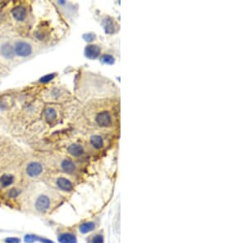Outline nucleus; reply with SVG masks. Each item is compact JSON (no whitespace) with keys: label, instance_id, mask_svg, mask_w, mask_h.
<instances>
[{"label":"nucleus","instance_id":"nucleus-1","mask_svg":"<svg viewBox=\"0 0 246 243\" xmlns=\"http://www.w3.org/2000/svg\"><path fill=\"white\" fill-rule=\"evenodd\" d=\"M95 121L100 127H110L113 124V117L110 112H99L95 117Z\"/></svg>","mask_w":246,"mask_h":243},{"label":"nucleus","instance_id":"nucleus-2","mask_svg":"<svg viewBox=\"0 0 246 243\" xmlns=\"http://www.w3.org/2000/svg\"><path fill=\"white\" fill-rule=\"evenodd\" d=\"M14 52L20 57H28L32 53V47L26 42L18 41L15 44Z\"/></svg>","mask_w":246,"mask_h":243},{"label":"nucleus","instance_id":"nucleus-3","mask_svg":"<svg viewBox=\"0 0 246 243\" xmlns=\"http://www.w3.org/2000/svg\"><path fill=\"white\" fill-rule=\"evenodd\" d=\"M100 53H101L100 48L98 45H95V44L88 45L85 49V57L90 59L97 58L99 56Z\"/></svg>","mask_w":246,"mask_h":243},{"label":"nucleus","instance_id":"nucleus-4","mask_svg":"<svg viewBox=\"0 0 246 243\" xmlns=\"http://www.w3.org/2000/svg\"><path fill=\"white\" fill-rule=\"evenodd\" d=\"M43 168L42 165L38 162H32L28 165L26 168L27 174L30 177H36L41 174Z\"/></svg>","mask_w":246,"mask_h":243},{"label":"nucleus","instance_id":"nucleus-5","mask_svg":"<svg viewBox=\"0 0 246 243\" xmlns=\"http://www.w3.org/2000/svg\"><path fill=\"white\" fill-rule=\"evenodd\" d=\"M49 206H50V201L49 197L44 195L39 197L35 202V208L39 211H45L49 209Z\"/></svg>","mask_w":246,"mask_h":243},{"label":"nucleus","instance_id":"nucleus-6","mask_svg":"<svg viewBox=\"0 0 246 243\" xmlns=\"http://www.w3.org/2000/svg\"><path fill=\"white\" fill-rule=\"evenodd\" d=\"M12 16L18 22H22L26 17V10L23 6H17L12 11Z\"/></svg>","mask_w":246,"mask_h":243},{"label":"nucleus","instance_id":"nucleus-7","mask_svg":"<svg viewBox=\"0 0 246 243\" xmlns=\"http://www.w3.org/2000/svg\"><path fill=\"white\" fill-rule=\"evenodd\" d=\"M57 185L58 186L59 188H61L63 191L69 192L72 189V183H71L68 179H67L65 178H59L57 180Z\"/></svg>","mask_w":246,"mask_h":243},{"label":"nucleus","instance_id":"nucleus-8","mask_svg":"<svg viewBox=\"0 0 246 243\" xmlns=\"http://www.w3.org/2000/svg\"><path fill=\"white\" fill-rule=\"evenodd\" d=\"M67 151H68V152L71 154V156H79L82 155L83 152H84V149H83V147L80 144L74 143L68 147Z\"/></svg>","mask_w":246,"mask_h":243},{"label":"nucleus","instance_id":"nucleus-9","mask_svg":"<svg viewBox=\"0 0 246 243\" xmlns=\"http://www.w3.org/2000/svg\"><path fill=\"white\" fill-rule=\"evenodd\" d=\"M62 168L65 172L71 174V173H73L76 170V165L72 162V161L69 160V159H66L62 162Z\"/></svg>","mask_w":246,"mask_h":243},{"label":"nucleus","instance_id":"nucleus-10","mask_svg":"<svg viewBox=\"0 0 246 243\" xmlns=\"http://www.w3.org/2000/svg\"><path fill=\"white\" fill-rule=\"evenodd\" d=\"M0 51H1L2 55L7 58H12L14 55V49L9 44H3Z\"/></svg>","mask_w":246,"mask_h":243},{"label":"nucleus","instance_id":"nucleus-11","mask_svg":"<svg viewBox=\"0 0 246 243\" xmlns=\"http://www.w3.org/2000/svg\"><path fill=\"white\" fill-rule=\"evenodd\" d=\"M90 143L94 147L99 149L103 146V140L99 135H93L90 137Z\"/></svg>","mask_w":246,"mask_h":243},{"label":"nucleus","instance_id":"nucleus-12","mask_svg":"<svg viewBox=\"0 0 246 243\" xmlns=\"http://www.w3.org/2000/svg\"><path fill=\"white\" fill-rule=\"evenodd\" d=\"M58 241L60 243H76V238L73 234L63 233L59 237Z\"/></svg>","mask_w":246,"mask_h":243},{"label":"nucleus","instance_id":"nucleus-13","mask_svg":"<svg viewBox=\"0 0 246 243\" xmlns=\"http://www.w3.org/2000/svg\"><path fill=\"white\" fill-rule=\"evenodd\" d=\"M103 25L106 33L111 34L112 32H114V23L112 22V19H111L109 17H107L106 19L103 20Z\"/></svg>","mask_w":246,"mask_h":243},{"label":"nucleus","instance_id":"nucleus-14","mask_svg":"<svg viewBox=\"0 0 246 243\" xmlns=\"http://www.w3.org/2000/svg\"><path fill=\"white\" fill-rule=\"evenodd\" d=\"M44 116H45V118L49 122H51L53 120L56 119L57 117V113L56 111L52 108V107H49L45 110V112H44Z\"/></svg>","mask_w":246,"mask_h":243},{"label":"nucleus","instance_id":"nucleus-15","mask_svg":"<svg viewBox=\"0 0 246 243\" xmlns=\"http://www.w3.org/2000/svg\"><path fill=\"white\" fill-rule=\"evenodd\" d=\"M0 182L3 187H7L13 182V177L10 174H4L0 178Z\"/></svg>","mask_w":246,"mask_h":243},{"label":"nucleus","instance_id":"nucleus-16","mask_svg":"<svg viewBox=\"0 0 246 243\" xmlns=\"http://www.w3.org/2000/svg\"><path fill=\"white\" fill-rule=\"evenodd\" d=\"M95 223H92V222H88V223H85L83 224L81 227H80V231L82 233H89V232L92 231L93 229H95Z\"/></svg>","mask_w":246,"mask_h":243},{"label":"nucleus","instance_id":"nucleus-17","mask_svg":"<svg viewBox=\"0 0 246 243\" xmlns=\"http://www.w3.org/2000/svg\"><path fill=\"white\" fill-rule=\"evenodd\" d=\"M101 61H102L103 63L112 64L114 62V58H113L111 55H107V54H105V55H103V56L101 57Z\"/></svg>","mask_w":246,"mask_h":243},{"label":"nucleus","instance_id":"nucleus-18","mask_svg":"<svg viewBox=\"0 0 246 243\" xmlns=\"http://www.w3.org/2000/svg\"><path fill=\"white\" fill-rule=\"evenodd\" d=\"M54 77H55V75H54V74H49V75L44 76V77L40 78V80H39V82L45 84V83H48V82H49V81H51L54 78Z\"/></svg>","mask_w":246,"mask_h":243},{"label":"nucleus","instance_id":"nucleus-19","mask_svg":"<svg viewBox=\"0 0 246 243\" xmlns=\"http://www.w3.org/2000/svg\"><path fill=\"white\" fill-rule=\"evenodd\" d=\"M36 241H39V237L34 235H26L25 237V241L26 243H33Z\"/></svg>","mask_w":246,"mask_h":243},{"label":"nucleus","instance_id":"nucleus-20","mask_svg":"<svg viewBox=\"0 0 246 243\" xmlns=\"http://www.w3.org/2000/svg\"><path fill=\"white\" fill-rule=\"evenodd\" d=\"M83 38L85 39V41L92 42L95 39V35L94 34H86L83 36Z\"/></svg>","mask_w":246,"mask_h":243},{"label":"nucleus","instance_id":"nucleus-21","mask_svg":"<svg viewBox=\"0 0 246 243\" xmlns=\"http://www.w3.org/2000/svg\"><path fill=\"white\" fill-rule=\"evenodd\" d=\"M92 243H103V237L101 235H96L93 238Z\"/></svg>","mask_w":246,"mask_h":243},{"label":"nucleus","instance_id":"nucleus-22","mask_svg":"<svg viewBox=\"0 0 246 243\" xmlns=\"http://www.w3.org/2000/svg\"><path fill=\"white\" fill-rule=\"evenodd\" d=\"M20 194V192L19 190L17 189H15V188H13V189L10 190L9 192V197H12V198H14V197H17L18 195Z\"/></svg>","mask_w":246,"mask_h":243},{"label":"nucleus","instance_id":"nucleus-23","mask_svg":"<svg viewBox=\"0 0 246 243\" xmlns=\"http://www.w3.org/2000/svg\"><path fill=\"white\" fill-rule=\"evenodd\" d=\"M6 243H19L20 240L18 238H15V237H9L5 240Z\"/></svg>","mask_w":246,"mask_h":243},{"label":"nucleus","instance_id":"nucleus-24","mask_svg":"<svg viewBox=\"0 0 246 243\" xmlns=\"http://www.w3.org/2000/svg\"><path fill=\"white\" fill-rule=\"evenodd\" d=\"M39 241H41L42 243H54L52 241H50V240H48V239L45 238H39Z\"/></svg>","mask_w":246,"mask_h":243}]
</instances>
